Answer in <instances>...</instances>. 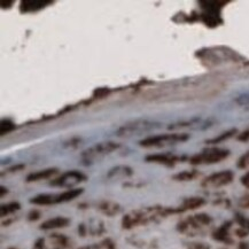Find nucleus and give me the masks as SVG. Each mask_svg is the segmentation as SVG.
I'll use <instances>...</instances> for the list:
<instances>
[{
	"label": "nucleus",
	"instance_id": "obj_1",
	"mask_svg": "<svg viewBox=\"0 0 249 249\" xmlns=\"http://www.w3.org/2000/svg\"><path fill=\"white\" fill-rule=\"evenodd\" d=\"M160 124L148 120H136L132 122L124 124L116 131V135L119 137H132L143 135L149 131L158 129Z\"/></svg>",
	"mask_w": 249,
	"mask_h": 249
},
{
	"label": "nucleus",
	"instance_id": "obj_2",
	"mask_svg": "<svg viewBox=\"0 0 249 249\" xmlns=\"http://www.w3.org/2000/svg\"><path fill=\"white\" fill-rule=\"evenodd\" d=\"M119 147V143L111 142L95 143L94 146H92V147L88 148L82 153V161L84 162V164H92L95 161H99V160L105 158L106 155L110 154L111 152L116 151Z\"/></svg>",
	"mask_w": 249,
	"mask_h": 249
},
{
	"label": "nucleus",
	"instance_id": "obj_3",
	"mask_svg": "<svg viewBox=\"0 0 249 249\" xmlns=\"http://www.w3.org/2000/svg\"><path fill=\"white\" fill-rule=\"evenodd\" d=\"M187 139L186 135H162V136H153L145 138L140 142L142 147H163L169 146L178 142H184Z\"/></svg>",
	"mask_w": 249,
	"mask_h": 249
},
{
	"label": "nucleus",
	"instance_id": "obj_4",
	"mask_svg": "<svg viewBox=\"0 0 249 249\" xmlns=\"http://www.w3.org/2000/svg\"><path fill=\"white\" fill-rule=\"evenodd\" d=\"M82 193V190H71L63 192L62 194H57V196H51V194H41L31 200V202L36 204H52V203H60L66 202V201L75 199L76 196Z\"/></svg>",
	"mask_w": 249,
	"mask_h": 249
},
{
	"label": "nucleus",
	"instance_id": "obj_5",
	"mask_svg": "<svg viewBox=\"0 0 249 249\" xmlns=\"http://www.w3.org/2000/svg\"><path fill=\"white\" fill-rule=\"evenodd\" d=\"M228 155L229 152L224 151V149L208 148L203 151L201 154L194 156L192 162L193 163H213V162H218L225 159Z\"/></svg>",
	"mask_w": 249,
	"mask_h": 249
},
{
	"label": "nucleus",
	"instance_id": "obj_6",
	"mask_svg": "<svg viewBox=\"0 0 249 249\" xmlns=\"http://www.w3.org/2000/svg\"><path fill=\"white\" fill-rule=\"evenodd\" d=\"M83 180H85V176L81 174L78 171H69L60 176L59 178H56L53 181V186H60V187H71L75 186L79 183H82Z\"/></svg>",
	"mask_w": 249,
	"mask_h": 249
},
{
	"label": "nucleus",
	"instance_id": "obj_7",
	"mask_svg": "<svg viewBox=\"0 0 249 249\" xmlns=\"http://www.w3.org/2000/svg\"><path fill=\"white\" fill-rule=\"evenodd\" d=\"M66 246V239L62 235H51L37 242L36 249H62Z\"/></svg>",
	"mask_w": 249,
	"mask_h": 249
},
{
	"label": "nucleus",
	"instance_id": "obj_8",
	"mask_svg": "<svg viewBox=\"0 0 249 249\" xmlns=\"http://www.w3.org/2000/svg\"><path fill=\"white\" fill-rule=\"evenodd\" d=\"M232 180L231 171H223L219 174H215L204 180L203 185L207 187H219L223 185L229 184Z\"/></svg>",
	"mask_w": 249,
	"mask_h": 249
},
{
	"label": "nucleus",
	"instance_id": "obj_9",
	"mask_svg": "<svg viewBox=\"0 0 249 249\" xmlns=\"http://www.w3.org/2000/svg\"><path fill=\"white\" fill-rule=\"evenodd\" d=\"M69 221L67 218H63V217H56V218L50 219L41 224L40 228L45 229V230H50V229H56V228H63V226L68 225Z\"/></svg>",
	"mask_w": 249,
	"mask_h": 249
},
{
	"label": "nucleus",
	"instance_id": "obj_10",
	"mask_svg": "<svg viewBox=\"0 0 249 249\" xmlns=\"http://www.w3.org/2000/svg\"><path fill=\"white\" fill-rule=\"evenodd\" d=\"M49 1H23L21 4L22 12H33L36 9H41L45 7L46 5H50Z\"/></svg>",
	"mask_w": 249,
	"mask_h": 249
},
{
	"label": "nucleus",
	"instance_id": "obj_11",
	"mask_svg": "<svg viewBox=\"0 0 249 249\" xmlns=\"http://www.w3.org/2000/svg\"><path fill=\"white\" fill-rule=\"evenodd\" d=\"M56 172V169H47V170L44 171H38L35 172V174H31L29 177L27 178L28 181H35V180H39V179H45V178H49L50 176L54 175Z\"/></svg>",
	"mask_w": 249,
	"mask_h": 249
},
{
	"label": "nucleus",
	"instance_id": "obj_12",
	"mask_svg": "<svg viewBox=\"0 0 249 249\" xmlns=\"http://www.w3.org/2000/svg\"><path fill=\"white\" fill-rule=\"evenodd\" d=\"M147 161H154V162H160V163H174L176 158L170 155H154V156H148Z\"/></svg>",
	"mask_w": 249,
	"mask_h": 249
},
{
	"label": "nucleus",
	"instance_id": "obj_13",
	"mask_svg": "<svg viewBox=\"0 0 249 249\" xmlns=\"http://www.w3.org/2000/svg\"><path fill=\"white\" fill-rule=\"evenodd\" d=\"M131 174H132L131 169L126 167H117L109 172V177H113V176L115 177H125V176H130Z\"/></svg>",
	"mask_w": 249,
	"mask_h": 249
},
{
	"label": "nucleus",
	"instance_id": "obj_14",
	"mask_svg": "<svg viewBox=\"0 0 249 249\" xmlns=\"http://www.w3.org/2000/svg\"><path fill=\"white\" fill-rule=\"evenodd\" d=\"M18 208H20V206H18V203H9V204H7V206H2L1 216H5V213L15 212V210H18Z\"/></svg>",
	"mask_w": 249,
	"mask_h": 249
},
{
	"label": "nucleus",
	"instance_id": "obj_15",
	"mask_svg": "<svg viewBox=\"0 0 249 249\" xmlns=\"http://www.w3.org/2000/svg\"><path fill=\"white\" fill-rule=\"evenodd\" d=\"M83 249H113V246H111L109 242L105 241V242H101V244H99V245H93V246H90V247H86Z\"/></svg>",
	"mask_w": 249,
	"mask_h": 249
},
{
	"label": "nucleus",
	"instance_id": "obj_16",
	"mask_svg": "<svg viewBox=\"0 0 249 249\" xmlns=\"http://www.w3.org/2000/svg\"><path fill=\"white\" fill-rule=\"evenodd\" d=\"M242 180H244V184H246L247 186H249V175H247L246 177H244V179H242Z\"/></svg>",
	"mask_w": 249,
	"mask_h": 249
},
{
	"label": "nucleus",
	"instance_id": "obj_17",
	"mask_svg": "<svg viewBox=\"0 0 249 249\" xmlns=\"http://www.w3.org/2000/svg\"><path fill=\"white\" fill-rule=\"evenodd\" d=\"M242 249H249V242H248V244L244 245V247H242Z\"/></svg>",
	"mask_w": 249,
	"mask_h": 249
}]
</instances>
